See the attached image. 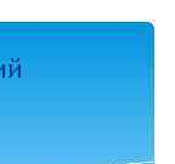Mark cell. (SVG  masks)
Masks as SVG:
<instances>
[{
    "label": "cell",
    "mask_w": 175,
    "mask_h": 164,
    "mask_svg": "<svg viewBox=\"0 0 175 164\" xmlns=\"http://www.w3.org/2000/svg\"><path fill=\"white\" fill-rule=\"evenodd\" d=\"M12 75V71L10 69L9 66H4V77H11Z\"/></svg>",
    "instance_id": "cell-1"
}]
</instances>
